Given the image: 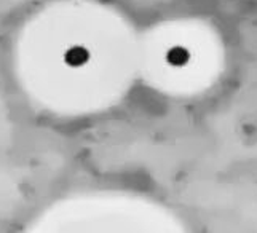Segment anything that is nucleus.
<instances>
[{
    "label": "nucleus",
    "instance_id": "1",
    "mask_svg": "<svg viewBox=\"0 0 257 233\" xmlns=\"http://www.w3.org/2000/svg\"><path fill=\"white\" fill-rule=\"evenodd\" d=\"M141 29L101 0H58L26 23L18 42L24 77L61 88L90 109L121 102L139 83Z\"/></svg>",
    "mask_w": 257,
    "mask_h": 233
},
{
    "label": "nucleus",
    "instance_id": "2",
    "mask_svg": "<svg viewBox=\"0 0 257 233\" xmlns=\"http://www.w3.org/2000/svg\"><path fill=\"white\" fill-rule=\"evenodd\" d=\"M220 31L200 16H170L141 29L139 83L174 99L212 88L225 67Z\"/></svg>",
    "mask_w": 257,
    "mask_h": 233
}]
</instances>
